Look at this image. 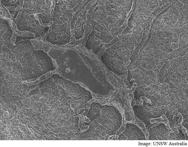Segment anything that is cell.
<instances>
[{"label": "cell", "instance_id": "6da1fadb", "mask_svg": "<svg viewBox=\"0 0 188 147\" xmlns=\"http://www.w3.org/2000/svg\"><path fill=\"white\" fill-rule=\"evenodd\" d=\"M100 116L97 122L108 130L109 135L115 134L121 124L120 113L113 106H102Z\"/></svg>", "mask_w": 188, "mask_h": 147}, {"label": "cell", "instance_id": "7a4b0ae2", "mask_svg": "<svg viewBox=\"0 0 188 147\" xmlns=\"http://www.w3.org/2000/svg\"><path fill=\"white\" fill-rule=\"evenodd\" d=\"M134 140L143 139V134L137 127L132 124H127L125 131L119 136V140Z\"/></svg>", "mask_w": 188, "mask_h": 147}, {"label": "cell", "instance_id": "3957f363", "mask_svg": "<svg viewBox=\"0 0 188 147\" xmlns=\"http://www.w3.org/2000/svg\"><path fill=\"white\" fill-rule=\"evenodd\" d=\"M102 106V105L99 103L95 102L92 103L88 114L87 117L90 118L100 112Z\"/></svg>", "mask_w": 188, "mask_h": 147}]
</instances>
